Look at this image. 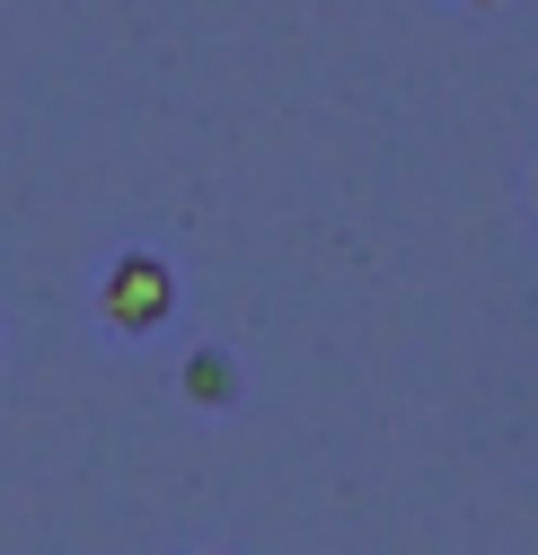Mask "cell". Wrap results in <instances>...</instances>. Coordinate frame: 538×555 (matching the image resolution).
<instances>
[{
    "label": "cell",
    "instance_id": "6da1fadb",
    "mask_svg": "<svg viewBox=\"0 0 538 555\" xmlns=\"http://www.w3.org/2000/svg\"><path fill=\"white\" fill-rule=\"evenodd\" d=\"M168 309H177V273H168V256L132 247V256H115V264L98 273V318H106L115 335H151V326H168Z\"/></svg>",
    "mask_w": 538,
    "mask_h": 555
},
{
    "label": "cell",
    "instance_id": "7a4b0ae2",
    "mask_svg": "<svg viewBox=\"0 0 538 555\" xmlns=\"http://www.w3.org/2000/svg\"><path fill=\"white\" fill-rule=\"evenodd\" d=\"M177 379H185L194 405H239V388H247V379H239V353H221V344H194Z\"/></svg>",
    "mask_w": 538,
    "mask_h": 555
},
{
    "label": "cell",
    "instance_id": "3957f363",
    "mask_svg": "<svg viewBox=\"0 0 538 555\" xmlns=\"http://www.w3.org/2000/svg\"><path fill=\"white\" fill-rule=\"evenodd\" d=\"M529 203H538V168H529Z\"/></svg>",
    "mask_w": 538,
    "mask_h": 555
}]
</instances>
